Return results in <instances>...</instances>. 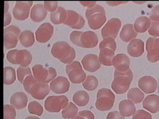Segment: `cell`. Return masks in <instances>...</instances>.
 <instances>
[{
  "instance_id": "1",
  "label": "cell",
  "mask_w": 159,
  "mask_h": 119,
  "mask_svg": "<svg viewBox=\"0 0 159 119\" xmlns=\"http://www.w3.org/2000/svg\"><path fill=\"white\" fill-rule=\"evenodd\" d=\"M51 53L53 57L64 64H68L73 61L76 56L75 50L68 43L59 41L52 46Z\"/></svg>"
},
{
  "instance_id": "2",
  "label": "cell",
  "mask_w": 159,
  "mask_h": 119,
  "mask_svg": "<svg viewBox=\"0 0 159 119\" xmlns=\"http://www.w3.org/2000/svg\"><path fill=\"white\" fill-rule=\"evenodd\" d=\"M133 79V73L130 69L125 72L115 70L112 89L117 94H124L129 90Z\"/></svg>"
},
{
  "instance_id": "3",
  "label": "cell",
  "mask_w": 159,
  "mask_h": 119,
  "mask_svg": "<svg viewBox=\"0 0 159 119\" xmlns=\"http://www.w3.org/2000/svg\"><path fill=\"white\" fill-rule=\"evenodd\" d=\"M115 96L114 93L107 88H102L98 92L96 108L101 111L110 110L114 106Z\"/></svg>"
},
{
  "instance_id": "4",
  "label": "cell",
  "mask_w": 159,
  "mask_h": 119,
  "mask_svg": "<svg viewBox=\"0 0 159 119\" xmlns=\"http://www.w3.org/2000/svg\"><path fill=\"white\" fill-rule=\"evenodd\" d=\"M66 72L70 81L73 84L83 83L86 78V74L83 70L81 64L77 61H73L67 64Z\"/></svg>"
},
{
  "instance_id": "5",
  "label": "cell",
  "mask_w": 159,
  "mask_h": 119,
  "mask_svg": "<svg viewBox=\"0 0 159 119\" xmlns=\"http://www.w3.org/2000/svg\"><path fill=\"white\" fill-rule=\"evenodd\" d=\"M68 98L64 95L48 96L44 102L46 110L50 112H58L68 104Z\"/></svg>"
},
{
  "instance_id": "6",
  "label": "cell",
  "mask_w": 159,
  "mask_h": 119,
  "mask_svg": "<svg viewBox=\"0 0 159 119\" xmlns=\"http://www.w3.org/2000/svg\"><path fill=\"white\" fill-rule=\"evenodd\" d=\"M4 46L7 49L15 48L18 43L21 30L15 25H10L6 27L4 30Z\"/></svg>"
},
{
  "instance_id": "7",
  "label": "cell",
  "mask_w": 159,
  "mask_h": 119,
  "mask_svg": "<svg viewBox=\"0 0 159 119\" xmlns=\"http://www.w3.org/2000/svg\"><path fill=\"white\" fill-rule=\"evenodd\" d=\"M33 2L32 1H17L12 10L14 17L18 20L23 21L28 18Z\"/></svg>"
},
{
  "instance_id": "8",
  "label": "cell",
  "mask_w": 159,
  "mask_h": 119,
  "mask_svg": "<svg viewBox=\"0 0 159 119\" xmlns=\"http://www.w3.org/2000/svg\"><path fill=\"white\" fill-rule=\"evenodd\" d=\"M121 25V21L119 19H111L102 29V37L103 38L109 37L115 39L117 36Z\"/></svg>"
},
{
  "instance_id": "9",
  "label": "cell",
  "mask_w": 159,
  "mask_h": 119,
  "mask_svg": "<svg viewBox=\"0 0 159 119\" xmlns=\"http://www.w3.org/2000/svg\"><path fill=\"white\" fill-rule=\"evenodd\" d=\"M148 60L152 63L159 61V38L151 37L146 42Z\"/></svg>"
},
{
  "instance_id": "10",
  "label": "cell",
  "mask_w": 159,
  "mask_h": 119,
  "mask_svg": "<svg viewBox=\"0 0 159 119\" xmlns=\"http://www.w3.org/2000/svg\"><path fill=\"white\" fill-rule=\"evenodd\" d=\"M54 32V27L49 22L42 24L35 32L36 39L38 42L45 43L52 38Z\"/></svg>"
},
{
  "instance_id": "11",
  "label": "cell",
  "mask_w": 159,
  "mask_h": 119,
  "mask_svg": "<svg viewBox=\"0 0 159 119\" xmlns=\"http://www.w3.org/2000/svg\"><path fill=\"white\" fill-rule=\"evenodd\" d=\"M70 83L66 77L59 76L55 78L50 83V88L57 94H63L69 90Z\"/></svg>"
},
{
  "instance_id": "12",
  "label": "cell",
  "mask_w": 159,
  "mask_h": 119,
  "mask_svg": "<svg viewBox=\"0 0 159 119\" xmlns=\"http://www.w3.org/2000/svg\"><path fill=\"white\" fill-rule=\"evenodd\" d=\"M67 17L64 24L74 29H81L85 24L84 18L73 10L67 11Z\"/></svg>"
},
{
  "instance_id": "13",
  "label": "cell",
  "mask_w": 159,
  "mask_h": 119,
  "mask_svg": "<svg viewBox=\"0 0 159 119\" xmlns=\"http://www.w3.org/2000/svg\"><path fill=\"white\" fill-rule=\"evenodd\" d=\"M81 63L83 68L89 72H95L101 66L98 56L95 54L86 55L82 60Z\"/></svg>"
},
{
  "instance_id": "14",
  "label": "cell",
  "mask_w": 159,
  "mask_h": 119,
  "mask_svg": "<svg viewBox=\"0 0 159 119\" xmlns=\"http://www.w3.org/2000/svg\"><path fill=\"white\" fill-rule=\"evenodd\" d=\"M138 86L144 93L151 94L156 90L157 83L155 78L150 76H145L140 78L138 82Z\"/></svg>"
},
{
  "instance_id": "15",
  "label": "cell",
  "mask_w": 159,
  "mask_h": 119,
  "mask_svg": "<svg viewBox=\"0 0 159 119\" xmlns=\"http://www.w3.org/2000/svg\"><path fill=\"white\" fill-rule=\"evenodd\" d=\"M50 90L48 84L38 82L32 86L30 94L34 99L42 100L48 95Z\"/></svg>"
},
{
  "instance_id": "16",
  "label": "cell",
  "mask_w": 159,
  "mask_h": 119,
  "mask_svg": "<svg viewBox=\"0 0 159 119\" xmlns=\"http://www.w3.org/2000/svg\"><path fill=\"white\" fill-rule=\"evenodd\" d=\"M112 65L116 70L120 72L126 71L130 69V60L124 54H117L112 60Z\"/></svg>"
},
{
  "instance_id": "17",
  "label": "cell",
  "mask_w": 159,
  "mask_h": 119,
  "mask_svg": "<svg viewBox=\"0 0 159 119\" xmlns=\"http://www.w3.org/2000/svg\"><path fill=\"white\" fill-rule=\"evenodd\" d=\"M82 47L84 48H93L98 44V35L91 31L83 32L80 38Z\"/></svg>"
},
{
  "instance_id": "18",
  "label": "cell",
  "mask_w": 159,
  "mask_h": 119,
  "mask_svg": "<svg viewBox=\"0 0 159 119\" xmlns=\"http://www.w3.org/2000/svg\"><path fill=\"white\" fill-rule=\"evenodd\" d=\"M128 53L133 57H139L144 52V43L140 39H134L130 41L127 47Z\"/></svg>"
},
{
  "instance_id": "19",
  "label": "cell",
  "mask_w": 159,
  "mask_h": 119,
  "mask_svg": "<svg viewBox=\"0 0 159 119\" xmlns=\"http://www.w3.org/2000/svg\"><path fill=\"white\" fill-rule=\"evenodd\" d=\"M88 25L91 29H100L106 22L105 11L94 14L87 18Z\"/></svg>"
},
{
  "instance_id": "20",
  "label": "cell",
  "mask_w": 159,
  "mask_h": 119,
  "mask_svg": "<svg viewBox=\"0 0 159 119\" xmlns=\"http://www.w3.org/2000/svg\"><path fill=\"white\" fill-rule=\"evenodd\" d=\"M28 97L23 92H17L11 96L10 103L12 106L17 110H21L27 106Z\"/></svg>"
},
{
  "instance_id": "21",
  "label": "cell",
  "mask_w": 159,
  "mask_h": 119,
  "mask_svg": "<svg viewBox=\"0 0 159 119\" xmlns=\"http://www.w3.org/2000/svg\"><path fill=\"white\" fill-rule=\"evenodd\" d=\"M143 107L150 112L155 113L159 111V96L155 94L148 95L143 102Z\"/></svg>"
},
{
  "instance_id": "22",
  "label": "cell",
  "mask_w": 159,
  "mask_h": 119,
  "mask_svg": "<svg viewBox=\"0 0 159 119\" xmlns=\"http://www.w3.org/2000/svg\"><path fill=\"white\" fill-rule=\"evenodd\" d=\"M48 14L47 11L42 4L34 5L31 9L30 18L32 21L35 22H42L45 19Z\"/></svg>"
},
{
  "instance_id": "23",
  "label": "cell",
  "mask_w": 159,
  "mask_h": 119,
  "mask_svg": "<svg viewBox=\"0 0 159 119\" xmlns=\"http://www.w3.org/2000/svg\"><path fill=\"white\" fill-rule=\"evenodd\" d=\"M33 75L39 82L47 83L49 76L48 68H46L43 65L36 64L32 68Z\"/></svg>"
},
{
  "instance_id": "24",
  "label": "cell",
  "mask_w": 159,
  "mask_h": 119,
  "mask_svg": "<svg viewBox=\"0 0 159 119\" xmlns=\"http://www.w3.org/2000/svg\"><path fill=\"white\" fill-rule=\"evenodd\" d=\"M16 64L20 66L28 67L32 61V56L31 53L26 50L17 51L16 55Z\"/></svg>"
},
{
  "instance_id": "25",
  "label": "cell",
  "mask_w": 159,
  "mask_h": 119,
  "mask_svg": "<svg viewBox=\"0 0 159 119\" xmlns=\"http://www.w3.org/2000/svg\"><path fill=\"white\" fill-rule=\"evenodd\" d=\"M119 112L124 117H129L134 115L136 112L134 103L129 100H123L119 103Z\"/></svg>"
},
{
  "instance_id": "26",
  "label": "cell",
  "mask_w": 159,
  "mask_h": 119,
  "mask_svg": "<svg viewBox=\"0 0 159 119\" xmlns=\"http://www.w3.org/2000/svg\"><path fill=\"white\" fill-rule=\"evenodd\" d=\"M138 33L132 24H126L123 26L120 34V39L125 42H129L136 38Z\"/></svg>"
},
{
  "instance_id": "27",
  "label": "cell",
  "mask_w": 159,
  "mask_h": 119,
  "mask_svg": "<svg viewBox=\"0 0 159 119\" xmlns=\"http://www.w3.org/2000/svg\"><path fill=\"white\" fill-rule=\"evenodd\" d=\"M67 11L63 7L59 6L54 12H51L50 20L54 24L64 23L67 17Z\"/></svg>"
},
{
  "instance_id": "28",
  "label": "cell",
  "mask_w": 159,
  "mask_h": 119,
  "mask_svg": "<svg viewBox=\"0 0 159 119\" xmlns=\"http://www.w3.org/2000/svg\"><path fill=\"white\" fill-rule=\"evenodd\" d=\"M151 24L150 19L146 16H141L135 20L134 22V29L138 33H144L149 29Z\"/></svg>"
},
{
  "instance_id": "29",
  "label": "cell",
  "mask_w": 159,
  "mask_h": 119,
  "mask_svg": "<svg viewBox=\"0 0 159 119\" xmlns=\"http://www.w3.org/2000/svg\"><path fill=\"white\" fill-rule=\"evenodd\" d=\"M114 51L108 48L101 50L99 57L100 63L106 66L112 65V60L114 57Z\"/></svg>"
},
{
  "instance_id": "30",
  "label": "cell",
  "mask_w": 159,
  "mask_h": 119,
  "mask_svg": "<svg viewBox=\"0 0 159 119\" xmlns=\"http://www.w3.org/2000/svg\"><path fill=\"white\" fill-rule=\"evenodd\" d=\"M19 39L23 46L26 48L32 46L35 42L34 33L30 30L22 31L20 33Z\"/></svg>"
},
{
  "instance_id": "31",
  "label": "cell",
  "mask_w": 159,
  "mask_h": 119,
  "mask_svg": "<svg viewBox=\"0 0 159 119\" xmlns=\"http://www.w3.org/2000/svg\"><path fill=\"white\" fill-rule=\"evenodd\" d=\"M73 100L74 104L78 106L84 107L89 103V95L84 90H78L73 94Z\"/></svg>"
},
{
  "instance_id": "32",
  "label": "cell",
  "mask_w": 159,
  "mask_h": 119,
  "mask_svg": "<svg viewBox=\"0 0 159 119\" xmlns=\"http://www.w3.org/2000/svg\"><path fill=\"white\" fill-rule=\"evenodd\" d=\"M145 95L144 93L138 88H132L129 89L127 94L128 100L135 104H139L143 100Z\"/></svg>"
},
{
  "instance_id": "33",
  "label": "cell",
  "mask_w": 159,
  "mask_h": 119,
  "mask_svg": "<svg viewBox=\"0 0 159 119\" xmlns=\"http://www.w3.org/2000/svg\"><path fill=\"white\" fill-rule=\"evenodd\" d=\"M78 107L74 104L70 102L62 110V117L66 119H73L78 115Z\"/></svg>"
},
{
  "instance_id": "34",
  "label": "cell",
  "mask_w": 159,
  "mask_h": 119,
  "mask_svg": "<svg viewBox=\"0 0 159 119\" xmlns=\"http://www.w3.org/2000/svg\"><path fill=\"white\" fill-rule=\"evenodd\" d=\"M15 69L11 67H6L4 69V83L6 85H11L16 81Z\"/></svg>"
},
{
  "instance_id": "35",
  "label": "cell",
  "mask_w": 159,
  "mask_h": 119,
  "mask_svg": "<svg viewBox=\"0 0 159 119\" xmlns=\"http://www.w3.org/2000/svg\"><path fill=\"white\" fill-rule=\"evenodd\" d=\"M98 79L94 75L87 76L84 81L83 82V87L88 91L95 90L98 86Z\"/></svg>"
},
{
  "instance_id": "36",
  "label": "cell",
  "mask_w": 159,
  "mask_h": 119,
  "mask_svg": "<svg viewBox=\"0 0 159 119\" xmlns=\"http://www.w3.org/2000/svg\"><path fill=\"white\" fill-rule=\"evenodd\" d=\"M28 110L30 114L41 116L43 114V107L37 101H31L28 104Z\"/></svg>"
},
{
  "instance_id": "37",
  "label": "cell",
  "mask_w": 159,
  "mask_h": 119,
  "mask_svg": "<svg viewBox=\"0 0 159 119\" xmlns=\"http://www.w3.org/2000/svg\"><path fill=\"white\" fill-rule=\"evenodd\" d=\"M17 74L19 82L22 84L26 77L32 75V72L29 67L20 66L17 68Z\"/></svg>"
},
{
  "instance_id": "38",
  "label": "cell",
  "mask_w": 159,
  "mask_h": 119,
  "mask_svg": "<svg viewBox=\"0 0 159 119\" xmlns=\"http://www.w3.org/2000/svg\"><path fill=\"white\" fill-rule=\"evenodd\" d=\"M100 50L105 48H108L115 52L116 49V43L114 39L111 38H106L100 42L99 45Z\"/></svg>"
},
{
  "instance_id": "39",
  "label": "cell",
  "mask_w": 159,
  "mask_h": 119,
  "mask_svg": "<svg viewBox=\"0 0 159 119\" xmlns=\"http://www.w3.org/2000/svg\"><path fill=\"white\" fill-rule=\"evenodd\" d=\"M38 82L34 75H30L26 77L22 83L26 92L30 94L31 88L34 84Z\"/></svg>"
},
{
  "instance_id": "40",
  "label": "cell",
  "mask_w": 159,
  "mask_h": 119,
  "mask_svg": "<svg viewBox=\"0 0 159 119\" xmlns=\"http://www.w3.org/2000/svg\"><path fill=\"white\" fill-rule=\"evenodd\" d=\"M16 112L12 105L6 104L4 106V119H15Z\"/></svg>"
},
{
  "instance_id": "41",
  "label": "cell",
  "mask_w": 159,
  "mask_h": 119,
  "mask_svg": "<svg viewBox=\"0 0 159 119\" xmlns=\"http://www.w3.org/2000/svg\"><path fill=\"white\" fill-rule=\"evenodd\" d=\"M83 33V32L80 31H73L70 33V41L73 44L78 46L82 47L80 38Z\"/></svg>"
},
{
  "instance_id": "42",
  "label": "cell",
  "mask_w": 159,
  "mask_h": 119,
  "mask_svg": "<svg viewBox=\"0 0 159 119\" xmlns=\"http://www.w3.org/2000/svg\"><path fill=\"white\" fill-rule=\"evenodd\" d=\"M104 11H105V10L102 6L98 4L95 5L93 7H88L87 9L85 12V17L87 19L94 14Z\"/></svg>"
},
{
  "instance_id": "43",
  "label": "cell",
  "mask_w": 159,
  "mask_h": 119,
  "mask_svg": "<svg viewBox=\"0 0 159 119\" xmlns=\"http://www.w3.org/2000/svg\"><path fill=\"white\" fill-rule=\"evenodd\" d=\"M133 119H152L151 115L143 110H139L135 112L133 115Z\"/></svg>"
},
{
  "instance_id": "44",
  "label": "cell",
  "mask_w": 159,
  "mask_h": 119,
  "mask_svg": "<svg viewBox=\"0 0 159 119\" xmlns=\"http://www.w3.org/2000/svg\"><path fill=\"white\" fill-rule=\"evenodd\" d=\"M72 119H94V116L89 110H83L79 112L78 115Z\"/></svg>"
},
{
  "instance_id": "45",
  "label": "cell",
  "mask_w": 159,
  "mask_h": 119,
  "mask_svg": "<svg viewBox=\"0 0 159 119\" xmlns=\"http://www.w3.org/2000/svg\"><path fill=\"white\" fill-rule=\"evenodd\" d=\"M148 33L154 37H159V22H151L148 29Z\"/></svg>"
},
{
  "instance_id": "46",
  "label": "cell",
  "mask_w": 159,
  "mask_h": 119,
  "mask_svg": "<svg viewBox=\"0 0 159 119\" xmlns=\"http://www.w3.org/2000/svg\"><path fill=\"white\" fill-rule=\"evenodd\" d=\"M58 3L57 1H45L43 2L44 8L48 12H52L58 8Z\"/></svg>"
},
{
  "instance_id": "47",
  "label": "cell",
  "mask_w": 159,
  "mask_h": 119,
  "mask_svg": "<svg viewBox=\"0 0 159 119\" xmlns=\"http://www.w3.org/2000/svg\"><path fill=\"white\" fill-rule=\"evenodd\" d=\"M150 18L154 22H159V5L155 6L152 10Z\"/></svg>"
},
{
  "instance_id": "48",
  "label": "cell",
  "mask_w": 159,
  "mask_h": 119,
  "mask_svg": "<svg viewBox=\"0 0 159 119\" xmlns=\"http://www.w3.org/2000/svg\"><path fill=\"white\" fill-rule=\"evenodd\" d=\"M17 49L11 50L9 51L6 55V58L7 61L11 64H16V55L18 51Z\"/></svg>"
},
{
  "instance_id": "49",
  "label": "cell",
  "mask_w": 159,
  "mask_h": 119,
  "mask_svg": "<svg viewBox=\"0 0 159 119\" xmlns=\"http://www.w3.org/2000/svg\"><path fill=\"white\" fill-rule=\"evenodd\" d=\"M106 119H125V117L117 111L111 112L108 114Z\"/></svg>"
},
{
  "instance_id": "50",
  "label": "cell",
  "mask_w": 159,
  "mask_h": 119,
  "mask_svg": "<svg viewBox=\"0 0 159 119\" xmlns=\"http://www.w3.org/2000/svg\"><path fill=\"white\" fill-rule=\"evenodd\" d=\"M49 70V76L48 79H47V83L48 84L50 82H52L53 79H54L57 76V72L56 69L52 67L48 68Z\"/></svg>"
},
{
  "instance_id": "51",
  "label": "cell",
  "mask_w": 159,
  "mask_h": 119,
  "mask_svg": "<svg viewBox=\"0 0 159 119\" xmlns=\"http://www.w3.org/2000/svg\"><path fill=\"white\" fill-rule=\"evenodd\" d=\"M12 20V16L8 12L4 13V27L8 26Z\"/></svg>"
},
{
  "instance_id": "52",
  "label": "cell",
  "mask_w": 159,
  "mask_h": 119,
  "mask_svg": "<svg viewBox=\"0 0 159 119\" xmlns=\"http://www.w3.org/2000/svg\"><path fill=\"white\" fill-rule=\"evenodd\" d=\"M96 2V1H80V2L83 6L88 7V8L95 6Z\"/></svg>"
},
{
  "instance_id": "53",
  "label": "cell",
  "mask_w": 159,
  "mask_h": 119,
  "mask_svg": "<svg viewBox=\"0 0 159 119\" xmlns=\"http://www.w3.org/2000/svg\"><path fill=\"white\" fill-rule=\"evenodd\" d=\"M9 7V5L8 2L7 1H5V11L4 13L8 12V10Z\"/></svg>"
},
{
  "instance_id": "54",
  "label": "cell",
  "mask_w": 159,
  "mask_h": 119,
  "mask_svg": "<svg viewBox=\"0 0 159 119\" xmlns=\"http://www.w3.org/2000/svg\"><path fill=\"white\" fill-rule=\"evenodd\" d=\"M25 119H40L39 118L37 117V116H31L27 117Z\"/></svg>"
},
{
  "instance_id": "55",
  "label": "cell",
  "mask_w": 159,
  "mask_h": 119,
  "mask_svg": "<svg viewBox=\"0 0 159 119\" xmlns=\"http://www.w3.org/2000/svg\"><path fill=\"white\" fill-rule=\"evenodd\" d=\"M158 93L159 94V76L158 79Z\"/></svg>"
}]
</instances>
